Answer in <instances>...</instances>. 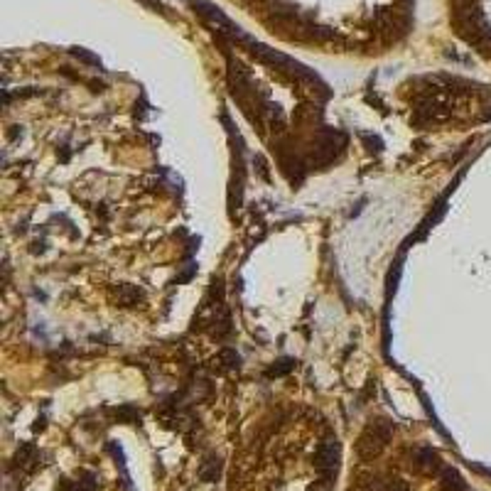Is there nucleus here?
Here are the masks:
<instances>
[{
	"label": "nucleus",
	"mask_w": 491,
	"mask_h": 491,
	"mask_svg": "<svg viewBox=\"0 0 491 491\" xmlns=\"http://www.w3.org/2000/svg\"><path fill=\"white\" fill-rule=\"evenodd\" d=\"M391 438V428L388 425H374V428L366 430V435L361 438V454H366V457H371V454H376L381 447H384L386 443H388Z\"/></svg>",
	"instance_id": "nucleus-1"
},
{
	"label": "nucleus",
	"mask_w": 491,
	"mask_h": 491,
	"mask_svg": "<svg viewBox=\"0 0 491 491\" xmlns=\"http://www.w3.org/2000/svg\"><path fill=\"white\" fill-rule=\"evenodd\" d=\"M140 290H136V287H121V300L126 302V305H131V302H138L140 300Z\"/></svg>",
	"instance_id": "nucleus-2"
}]
</instances>
